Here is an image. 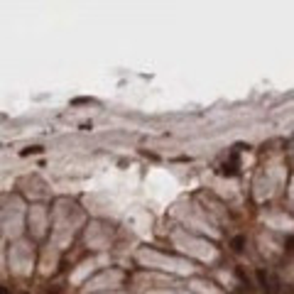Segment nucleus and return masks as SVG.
Returning <instances> with one entry per match:
<instances>
[{
    "label": "nucleus",
    "instance_id": "4",
    "mask_svg": "<svg viewBox=\"0 0 294 294\" xmlns=\"http://www.w3.org/2000/svg\"><path fill=\"white\" fill-rule=\"evenodd\" d=\"M0 294H8V289H3V287H0Z\"/></svg>",
    "mask_w": 294,
    "mask_h": 294
},
{
    "label": "nucleus",
    "instance_id": "3",
    "mask_svg": "<svg viewBox=\"0 0 294 294\" xmlns=\"http://www.w3.org/2000/svg\"><path fill=\"white\" fill-rule=\"evenodd\" d=\"M243 243H245V240H243L240 236L233 238V250H236V253H240V250H243Z\"/></svg>",
    "mask_w": 294,
    "mask_h": 294
},
{
    "label": "nucleus",
    "instance_id": "2",
    "mask_svg": "<svg viewBox=\"0 0 294 294\" xmlns=\"http://www.w3.org/2000/svg\"><path fill=\"white\" fill-rule=\"evenodd\" d=\"M236 164H238V162H236V157H233V159H230V162H228V164H223V174H228V177H230V174H236Z\"/></svg>",
    "mask_w": 294,
    "mask_h": 294
},
{
    "label": "nucleus",
    "instance_id": "1",
    "mask_svg": "<svg viewBox=\"0 0 294 294\" xmlns=\"http://www.w3.org/2000/svg\"><path fill=\"white\" fill-rule=\"evenodd\" d=\"M258 280H260V287L265 294H280V277L277 275L260 270L258 272Z\"/></svg>",
    "mask_w": 294,
    "mask_h": 294
}]
</instances>
